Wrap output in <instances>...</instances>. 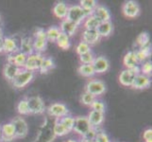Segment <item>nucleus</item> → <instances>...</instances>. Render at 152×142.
Returning <instances> with one entry per match:
<instances>
[{
  "label": "nucleus",
  "mask_w": 152,
  "mask_h": 142,
  "mask_svg": "<svg viewBox=\"0 0 152 142\" xmlns=\"http://www.w3.org/2000/svg\"><path fill=\"white\" fill-rule=\"evenodd\" d=\"M88 13H86L84 10H83L80 5H73L68 8V13L66 15L67 20L71 21L77 26L80 25L82 23V21H84L87 16H89Z\"/></svg>",
  "instance_id": "f257e3e1"
},
{
  "label": "nucleus",
  "mask_w": 152,
  "mask_h": 142,
  "mask_svg": "<svg viewBox=\"0 0 152 142\" xmlns=\"http://www.w3.org/2000/svg\"><path fill=\"white\" fill-rule=\"evenodd\" d=\"M34 78V72H31L26 69H21V71L17 74V76L14 78V80L12 82L13 87L21 89L27 86L28 83L33 80Z\"/></svg>",
  "instance_id": "f03ea898"
},
{
  "label": "nucleus",
  "mask_w": 152,
  "mask_h": 142,
  "mask_svg": "<svg viewBox=\"0 0 152 142\" xmlns=\"http://www.w3.org/2000/svg\"><path fill=\"white\" fill-rule=\"evenodd\" d=\"M33 39V49L34 52L40 53L45 50L46 46H48V39H46L45 30L43 29H39L35 31Z\"/></svg>",
  "instance_id": "7ed1b4c3"
},
{
  "label": "nucleus",
  "mask_w": 152,
  "mask_h": 142,
  "mask_svg": "<svg viewBox=\"0 0 152 142\" xmlns=\"http://www.w3.org/2000/svg\"><path fill=\"white\" fill-rule=\"evenodd\" d=\"M13 125L14 132H15V138H24L28 135V126L27 121L21 117L14 118L12 121Z\"/></svg>",
  "instance_id": "20e7f679"
},
{
  "label": "nucleus",
  "mask_w": 152,
  "mask_h": 142,
  "mask_svg": "<svg viewBox=\"0 0 152 142\" xmlns=\"http://www.w3.org/2000/svg\"><path fill=\"white\" fill-rule=\"evenodd\" d=\"M140 73V67H136L133 69H124L119 75L120 83L126 87H132L135 80V77Z\"/></svg>",
  "instance_id": "39448f33"
},
{
  "label": "nucleus",
  "mask_w": 152,
  "mask_h": 142,
  "mask_svg": "<svg viewBox=\"0 0 152 142\" xmlns=\"http://www.w3.org/2000/svg\"><path fill=\"white\" fill-rule=\"evenodd\" d=\"M28 112L32 115H40L43 114L45 110V102L43 99L39 96H33L28 99Z\"/></svg>",
  "instance_id": "423d86ee"
},
{
  "label": "nucleus",
  "mask_w": 152,
  "mask_h": 142,
  "mask_svg": "<svg viewBox=\"0 0 152 142\" xmlns=\"http://www.w3.org/2000/svg\"><path fill=\"white\" fill-rule=\"evenodd\" d=\"M92 128L93 127L89 122L87 117H77L75 118L73 131L77 135H80L81 138H83Z\"/></svg>",
  "instance_id": "0eeeda50"
},
{
  "label": "nucleus",
  "mask_w": 152,
  "mask_h": 142,
  "mask_svg": "<svg viewBox=\"0 0 152 142\" xmlns=\"http://www.w3.org/2000/svg\"><path fill=\"white\" fill-rule=\"evenodd\" d=\"M122 12L123 14L126 17L133 19L139 16L141 9H140V5L133 0H129L123 4L122 6Z\"/></svg>",
  "instance_id": "6e6552de"
},
{
  "label": "nucleus",
  "mask_w": 152,
  "mask_h": 142,
  "mask_svg": "<svg viewBox=\"0 0 152 142\" xmlns=\"http://www.w3.org/2000/svg\"><path fill=\"white\" fill-rule=\"evenodd\" d=\"M105 91H106V85L103 82L99 80L89 81L85 86V92L93 95L96 98L105 93Z\"/></svg>",
  "instance_id": "1a4fd4ad"
},
{
  "label": "nucleus",
  "mask_w": 152,
  "mask_h": 142,
  "mask_svg": "<svg viewBox=\"0 0 152 142\" xmlns=\"http://www.w3.org/2000/svg\"><path fill=\"white\" fill-rule=\"evenodd\" d=\"M43 59H44V57L40 53H36V52H34V53L30 54V55H28L24 69L31 71V72L39 70Z\"/></svg>",
  "instance_id": "9d476101"
},
{
  "label": "nucleus",
  "mask_w": 152,
  "mask_h": 142,
  "mask_svg": "<svg viewBox=\"0 0 152 142\" xmlns=\"http://www.w3.org/2000/svg\"><path fill=\"white\" fill-rule=\"evenodd\" d=\"M48 112L50 116L56 118L57 119H59L62 117H65L69 114V110L67 109V107L64 104L62 103H53L49 105V107L48 109Z\"/></svg>",
  "instance_id": "9b49d317"
},
{
  "label": "nucleus",
  "mask_w": 152,
  "mask_h": 142,
  "mask_svg": "<svg viewBox=\"0 0 152 142\" xmlns=\"http://www.w3.org/2000/svg\"><path fill=\"white\" fill-rule=\"evenodd\" d=\"M94 70H95L96 74H102L109 70L110 68V63L109 61L103 56L96 57L92 64Z\"/></svg>",
  "instance_id": "f8f14e48"
},
{
  "label": "nucleus",
  "mask_w": 152,
  "mask_h": 142,
  "mask_svg": "<svg viewBox=\"0 0 152 142\" xmlns=\"http://www.w3.org/2000/svg\"><path fill=\"white\" fill-rule=\"evenodd\" d=\"M0 127H1V141L10 142L16 138H15L14 128L12 122L5 123Z\"/></svg>",
  "instance_id": "ddd939ff"
},
{
  "label": "nucleus",
  "mask_w": 152,
  "mask_h": 142,
  "mask_svg": "<svg viewBox=\"0 0 152 142\" xmlns=\"http://www.w3.org/2000/svg\"><path fill=\"white\" fill-rule=\"evenodd\" d=\"M123 65H125L126 69H133V68L140 66V63L138 61L137 55H136V52L134 50L129 51L124 56Z\"/></svg>",
  "instance_id": "4468645a"
},
{
  "label": "nucleus",
  "mask_w": 152,
  "mask_h": 142,
  "mask_svg": "<svg viewBox=\"0 0 152 142\" xmlns=\"http://www.w3.org/2000/svg\"><path fill=\"white\" fill-rule=\"evenodd\" d=\"M21 69H23V68H19L18 66H16L13 64L7 63L3 68V75L6 78L7 81L12 82L14 80V78L17 76L18 73L21 71Z\"/></svg>",
  "instance_id": "2eb2a0df"
},
{
  "label": "nucleus",
  "mask_w": 152,
  "mask_h": 142,
  "mask_svg": "<svg viewBox=\"0 0 152 142\" xmlns=\"http://www.w3.org/2000/svg\"><path fill=\"white\" fill-rule=\"evenodd\" d=\"M92 14L94 16H96L100 22H109V21H111V13L105 6L97 5Z\"/></svg>",
  "instance_id": "dca6fc26"
},
{
  "label": "nucleus",
  "mask_w": 152,
  "mask_h": 142,
  "mask_svg": "<svg viewBox=\"0 0 152 142\" xmlns=\"http://www.w3.org/2000/svg\"><path fill=\"white\" fill-rule=\"evenodd\" d=\"M151 85L150 77H148L145 75H143L139 73V74L135 77V80L132 83V88L138 89V90H142V89L148 88Z\"/></svg>",
  "instance_id": "f3484780"
},
{
  "label": "nucleus",
  "mask_w": 152,
  "mask_h": 142,
  "mask_svg": "<svg viewBox=\"0 0 152 142\" xmlns=\"http://www.w3.org/2000/svg\"><path fill=\"white\" fill-rule=\"evenodd\" d=\"M78 26H77L76 24H74L71 21L67 20V19H64L61 21V26H60V30L61 33H64L65 35H67L68 37H71L75 34V32L77 31Z\"/></svg>",
  "instance_id": "a211bd4d"
},
{
  "label": "nucleus",
  "mask_w": 152,
  "mask_h": 142,
  "mask_svg": "<svg viewBox=\"0 0 152 142\" xmlns=\"http://www.w3.org/2000/svg\"><path fill=\"white\" fill-rule=\"evenodd\" d=\"M100 40V36L98 35L96 30L94 29H85L82 33V41L88 44L89 46H93L96 44Z\"/></svg>",
  "instance_id": "6ab92c4d"
},
{
  "label": "nucleus",
  "mask_w": 152,
  "mask_h": 142,
  "mask_svg": "<svg viewBox=\"0 0 152 142\" xmlns=\"http://www.w3.org/2000/svg\"><path fill=\"white\" fill-rule=\"evenodd\" d=\"M104 118H105L104 113L97 112V111H95V110H92L87 117L91 126L93 128H96V129L103 123Z\"/></svg>",
  "instance_id": "aec40b11"
},
{
  "label": "nucleus",
  "mask_w": 152,
  "mask_h": 142,
  "mask_svg": "<svg viewBox=\"0 0 152 142\" xmlns=\"http://www.w3.org/2000/svg\"><path fill=\"white\" fill-rule=\"evenodd\" d=\"M18 46L16 44V41L12 37H4L3 43V52L6 54H14L18 52Z\"/></svg>",
  "instance_id": "412c9836"
},
{
  "label": "nucleus",
  "mask_w": 152,
  "mask_h": 142,
  "mask_svg": "<svg viewBox=\"0 0 152 142\" xmlns=\"http://www.w3.org/2000/svg\"><path fill=\"white\" fill-rule=\"evenodd\" d=\"M69 6L64 2H57L53 7V14L59 19H65Z\"/></svg>",
  "instance_id": "4be33fe9"
},
{
  "label": "nucleus",
  "mask_w": 152,
  "mask_h": 142,
  "mask_svg": "<svg viewBox=\"0 0 152 142\" xmlns=\"http://www.w3.org/2000/svg\"><path fill=\"white\" fill-rule=\"evenodd\" d=\"M20 52L26 54V55H30L34 53V49H33V39L31 37H24L21 40L20 43Z\"/></svg>",
  "instance_id": "5701e85b"
},
{
  "label": "nucleus",
  "mask_w": 152,
  "mask_h": 142,
  "mask_svg": "<svg viewBox=\"0 0 152 142\" xmlns=\"http://www.w3.org/2000/svg\"><path fill=\"white\" fill-rule=\"evenodd\" d=\"M98 35L101 37H108L113 32V24L111 21L109 22H101L96 29Z\"/></svg>",
  "instance_id": "b1692460"
},
{
  "label": "nucleus",
  "mask_w": 152,
  "mask_h": 142,
  "mask_svg": "<svg viewBox=\"0 0 152 142\" xmlns=\"http://www.w3.org/2000/svg\"><path fill=\"white\" fill-rule=\"evenodd\" d=\"M135 52H136V55H137L139 63H144L151 55V46L149 44L145 46L140 47L139 50L135 51Z\"/></svg>",
  "instance_id": "393cba45"
},
{
  "label": "nucleus",
  "mask_w": 152,
  "mask_h": 142,
  "mask_svg": "<svg viewBox=\"0 0 152 142\" xmlns=\"http://www.w3.org/2000/svg\"><path fill=\"white\" fill-rule=\"evenodd\" d=\"M55 67V63L54 61L51 59V58H45L44 57L43 61H42V64L40 66V73L42 74H45V73H48L50 70H52Z\"/></svg>",
  "instance_id": "a878e982"
},
{
  "label": "nucleus",
  "mask_w": 152,
  "mask_h": 142,
  "mask_svg": "<svg viewBox=\"0 0 152 142\" xmlns=\"http://www.w3.org/2000/svg\"><path fill=\"white\" fill-rule=\"evenodd\" d=\"M101 22L99 21L96 16H94L93 14L87 16L84 20V28L85 29H94L96 30L97 27Z\"/></svg>",
  "instance_id": "bb28decb"
},
{
  "label": "nucleus",
  "mask_w": 152,
  "mask_h": 142,
  "mask_svg": "<svg viewBox=\"0 0 152 142\" xmlns=\"http://www.w3.org/2000/svg\"><path fill=\"white\" fill-rule=\"evenodd\" d=\"M61 34V30L58 27H50L48 29L45 30V35L48 42H52V43H56L58 38Z\"/></svg>",
  "instance_id": "cd10ccee"
},
{
  "label": "nucleus",
  "mask_w": 152,
  "mask_h": 142,
  "mask_svg": "<svg viewBox=\"0 0 152 142\" xmlns=\"http://www.w3.org/2000/svg\"><path fill=\"white\" fill-rule=\"evenodd\" d=\"M80 6L89 14H92L94 10L97 6V2L96 0H80Z\"/></svg>",
  "instance_id": "c85d7f7f"
},
{
  "label": "nucleus",
  "mask_w": 152,
  "mask_h": 142,
  "mask_svg": "<svg viewBox=\"0 0 152 142\" xmlns=\"http://www.w3.org/2000/svg\"><path fill=\"white\" fill-rule=\"evenodd\" d=\"M77 71L80 73V75L86 78H91L96 75L92 65H81L77 68Z\"/></svg>",
  "instance_id": "c756f323"
},
{
  "label": "nucleus",
  "mask_w": 152,
  "mask_h": 142,
  "mask_svg": "<svg viewBox=\"0 0 152 142\" xmlns=\"http://www.w3.org/2000/svg\"><path fill=\"white\" fill-rule=\"evenodd\" d=\"M27 57L28 56L26 54L18 51L16 53H14L12 56V64L18 66L19 68H24L26 61H27Z\"/></svg>",
  "instance_id": "7c9ffc66"
},
{
  "label": "nucleus",
  "mask_w": 152,
  "mask_h": 142,
  "mask_svg": "<svg viewBox=\"0 0 152 142\" xmlns=\"http://www.w3.org/2000/svg\"><path fill=\"white\" fill-rule=\"evenodd\" d=\"M61 122V124L64 126V127L68 131V132H71L73 131V128H74V123H75V118L71 117V116L67 115L65 117H62L61 118L58 119Z\"/></svg>",
  "instance_id": "2f4dec72"
},
{
  "label": "nucleus",
  "mask_w": 152,
  "mask_h": 142,
  "mask_svg": "<svg viewBox=\"0 0 152 142\" xmlns=\"http://www.w3.org/2000/svg\"><path fill=\"white\" fill-rule=\"evenodd\" d=\"M57 45L58 46L60 47V49H64V50H66L68 49L69 47L71 46V43H70V37H68L67 35L64 34V33H61L60 34L59 36V38H58L57 40Z\"/></svg>",
  "instance_id": "473e14b6"
},
{
  "label": "nucleus",
  "mask_w": 152,
  "mask_h": 142,
  "mask_svg": "<svg viewBox=\"0 0 152 142\" xmlns=\"http://www.w3.org/2000/svg\"><path fill=\"white\" fill-rule=\"evenodd\" d=\"M68 133V131L61 124V122L59 120H56V122L54 124V127H53V134L56 135V136H64V135H66Z\"/></svg>",
  "instance_id": "72a5a7b5"
},
{
  "label": "nucleus",
  "mask_w": 152,
  "mask_h": 142,
  "mask_svg": "<svg viewBox=\"0 0 152 142\" xmlns=\"http://www.w3.org/2000/svg\"><path fill=\"white\" fill-rule=\"evenodd\" d=\"M136 44L139 46V47H143L149 45V34L148 32L140 33L137 39H136Z\"/></svg>",
  "instance_id": "f704fd0d"
},
{
  "label": "nucleus",
  "mask_w": 152,
  "mask_h": 142,
  "mask_svg": "<svg viewBox=\"0 0 152 142\" xmlns=\"http://www.w3.org/2000/svg\"><path fill=\"white\" fill-rule=\"evenodd\" d=\"M140 73L145 76H151V72H152V64L150 61H145L142 63V65L140 66Z\"/></svg>",
  "instance_id": "c9c22d12"
},
{
  "label": "nucleus",
  "mask_w": 152,
  "mask_h": 142,
  "mask_svg": "<svg viewBox=\"0 0 152 142\" xmlns=\"http://www.w3.org/2000/svg\"><path fill=\"white\" fill-rule=\"evenodd\" d=\"M17 112L20 115H28V99H23L17 104Z\"/></svg>",
  "instance_id": "e433bc0d"
},
{
  "label": "nucleus",
  "mask_w": 152,
  "mask_h": 142,
  "mask_svg": "<svg viewBox=\"0 0 152 142\" xmlns=\"http://www.w3.org/2000/svg\"><path fill=\"white\" fill-rule=\"evenodd\" d=\"M95 55L92 51L87 52L85 54H82L80 56V61L82 65H92L94 60H95Z\"/></svg>",
  "instance_id": "4c0bfd02"
},
{
  "label": "nucleus",
  "mask_w": 152,
  "mask_h": 142,
  "mask_svg": "<svg viewBox=\"0 0 152 142\" xmlns=\"http://www.w3.org/2000/svg\"><path fill=\"white\" fill-rule=\"evenodd\" d=\"M96 98V97H94L93 95L91 94H89L87 92H84L82 95H81V99H80V102L82 104H84L86 105V106H90L91 107V105L92 103L95 102V99Z\"/></svg>",
  "instance_id": "58836bf2"
},
{
  "label": "nucleus",
  "mask_w": 152,
  "mask_h": 142,
  "mask_svg": "<svg viewBox=\"0 0 152 142\" xmlns=\"http://www.w3.org/2000/svg\"><path fill=\"white\" fill-rule=\"evenodd\" d=\"M76 51L78 55H82V54H85L87 52H90L91 51V46H89L88 44L84 43V42H80L76 47Z\"/></svg>",
  "instance_id": "ea45409f"
},
{
  "label": "nucleus",
  "mask_w": 152,
  "mask_h": 142,
  "mask_svg": "<svg viewBox=\"0 0 152 142\" xmlns=\"http://www.w3.org/2000/svg\"><path fill=\"white\" fill-rule=\"evenodd\" d=\"M94 141L95 142H111V139H110L109 135L105 133V132H102V131H100V132H98L96 135V138L95 139H94Z\"/></svg>",
  "instance_id": "a19ab883"
},
{
  "label": "nucleus",
  "mask_w": 152,
  "mask_h": 142,
  "mask_svg": "<svg viewBox=\"0 0 152 142\" xmlns=\"http://www.w3.org/2000/svg\"><path fill=\"white\" fill-rule=\"evenodd\" d=\"M91 107H92L93 110H95V111L101 112V113H104L105 112V104L101 101L97 99H96L95 102L92 103Z\"/></svg>",
  "instance_id": "79ce46f5"
},
{
  "label": "nucleus",
  "mask_w": 152,
  "mask_h": 142,
  "mask_svg": "<svg viewBox=\"0 0 152 142\" xmlns=\"http://www.w3.org/2000/svg\"><path fill=\"white\" fill-rule=\"evenodd\" d=\"M97 133V130L96 128H92L89 132L83 136L82 140H86V141H90V140H94L96 138V135Z\"/></svg>",
  "instance_id": "37998d69"
},
{
  "label": "nucleus",
  "mask_w": 152,
  "mask_h": 142,
  "mask_svg": "<svg viewBox=\"0 0 152 142\" xmlns=\"http://www.w3.org/2000/svg\"><path fill=\"white\" fill-rule=\"evenodd\" d=\"M143 138L145 142H152V129H146L143 134Z\"/></svg>",
  "instance_id": "c03bdc74"
},
{
  "label": "nucleus",
  "mask_w": 152,
  "mask_h": 142,
  "mask_svg": "<svg viewBox=\"0 0 152 142\" xmlns=\"http://www.w3.org/2000/svg\"><path fill=\"white\" fill-rule=\"evenodd\" d=\"M3 43H4V35L2 30L0 29V53L3 52Z\"/></svg>",
  "instance_id": "a18cd8bd"
},
{
  "label": "nucleus",
  "mask_w": 152,
  "mask_h": 142,
  "mask_svg": "<svg viewBox=\"0 0 152 142\" xmlns=\"http://www.w3.org/2000/svg\"><path fill=\"white\" fill-rule=\"evenodd\" d=\"M66 142H77V140H75V139H68Z\"/></svg>",
  "instance_id": "49530a36"
},
{
  "label": "nucleus",
  "mask_w": 152,
  "mask_h": 142,
  "mask_svg": "<svg viewBox=\"0 0 152 142\" xmlns=\"http://www.w3.org/2000/svg\"><path fill=\"white\" fill-rule=\"evenodd\" d=\"M81 142H95L94 140H90V141H86V140H81Z\"/></svg>",
  "instance_id": "de8ad7c7"
},
{
  "label": "nucleus",
  "mask_w": 152,
  "mask_h": 142,
  "mask_svg": "<svg viewBox=\"0 0 152 142\" xmlns=\"http://www.w3.org/2000/svg\"><path fill=\"white\" fill-rule=\"evenodd\" d=\"M0 142H1V127H0Z\"/></svg>",
  "instance_id": "09e8293b"
},
{
  "label": "nucleus",
  "mask_w": 152,
  "mask_h": 142,
  "mask_svg": "<svg viewBox=\"0 0 152 142\" xmlns=\"http://www.w3.org/2000/svg\"><path fill=\"white\" fill-rule=\"evenodd\" d=\"M0 21H1V18H0Z\"/></svg>",
  "instance_id": "8fccbe9b"
}]
</instances>
